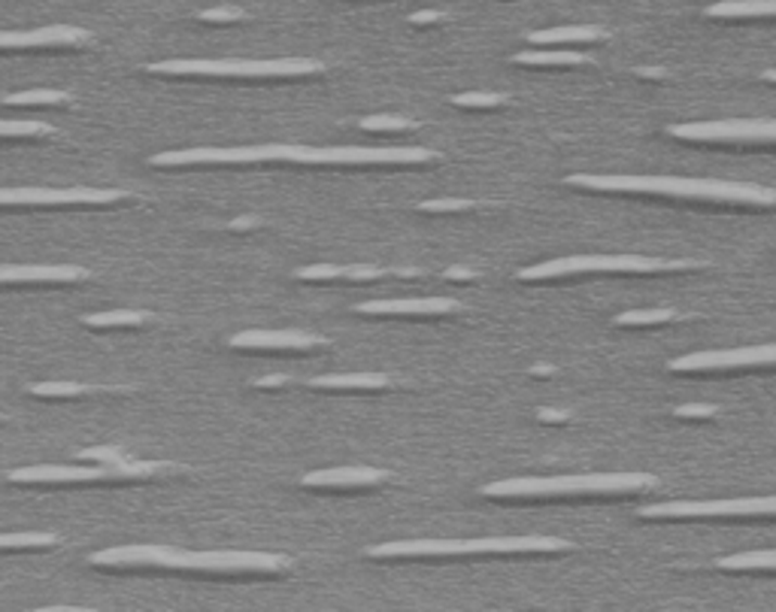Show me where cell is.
<instances>
[{"instance_id":"44","label":"cell","mask_w":776,"mask_h":612,"mask_svg":"<svg viewBox=\"0 0 776 612\" xmlns=\"http://www.w3.org/2000/svg\"><path fill=\"white\" fill-rule=\"evenodd\" d=\"M552 373V367H534V377H549Z\"/></svg>"},{"instance_id":"29","label":"cell","mask_w":776,"mask_h":612,"mask_svg":"<svg viewBox=\"0 0 776 612\" xmlns=\"http://www.w3.org/2000/svg\"><path fill=\"white\" fill-rule=\"evenodd\" d=\"M49 133H52V125H46V122H28V118L7 122V118H0V137H49Z\"/></svg>"},{"instance_id":"38","label":"cell","mask_w":776,"mask_h":612,"mask_svg":"<svg viewBox=\"0 0 776 612\" xmlns=\"http://www.w3.org/2000/svg\"><path fill=\"white\" fill-rule=\"evenodd\" d=\"M289 377H282V373H273V377H264V380H255L252 382V388H262V392H273V388H282V385H289Z\"/></svg>"},{"instance_id":"31","label":"cell","mask_w":776,"mask_h":612,"mask_svg":"<svg viewBox=\"0 0 776 612\" xmlns=\"http://www.w3.org/2000/svg\"><path fill=\"white\" fill-rule=\"evenodd\" d=\"M76 461H98V464L116 467V464H128L131 458L122 452V449H116V446H94V449L76 452Z\"/></svg>"},{"instance_id":"11","label":"cell","mask_w":776,"mask_h":612,"mask_svg":"<svg viewBox=\"0 0 776 612\" xmlns=\"http://www.w3.org/2000/svg\"><path fill=\"white\" fill-rule=\"evenodd\" d=\"M776 367V343L743 346V349L691 352L671 361L674 373H740V370H771Z\"/></svg>"},{"instance_id":"42","label":"cell","mask_w":776,"mask_h":612,"mask_svg":"<svg viewBox=\"0 0 776 612\" xmlns=\"http://www.w3.org/2000/svg\"><path fill=\"white\" fill-rule=\"evenodd\" d=\"M255 225H258V221L252 219V216H240L237 221H231V231H250Z\"/></svg>"},{"instance_id":"4","label":"cell","mask_w":776,"mask_h":612,"mask_svg":"<svg viewBox=\"0 0 776 612\" xmlns=\"http://www.w3.org/2000/svg\"><path fill=\"white\" fill-rule=\"evenodd\" d=\"M652 473H588V476H549V480H504L485 485L488 500H564V497H622L656 488Z\"/></svg>"},{"instance_id":"46","label":"cell","mask_w":776,"mask_h":612,"mask_svg":"<svg viewBox=\"0 0 776 612\" xmlns=\"http://www.w3.org/2000/svg\"><path fill=\"white\" fill-rule=\"evenodd\" d=\"M0 422H3V416H0Z\"/></svg>"},{"instance_id":"16","label":"cell","mask_w":776,"mask_h":612,"mask_svg":"<svg viewBox=\"0 0 776 612\" xmlns=\"http://www.w3.org/2000/svg\"><path fill=\"white\" fill-rule=\"evenodd\" d=\"M234 349H262V352H313L322 349L325 340L304 331H243L231 336Z\"/></svg>"},{"instance_id":"23","label":"cell","mask_w":776,"mask_h":612,"mask_svg":"<svg viewBox=\"0 0 776 612\" xmlns=\"http://www.w3.org/2000/svg\"><path fill=\"white\" fill-rule=\"evenodd\" d=\"M152 319V313L147 309H116V313H98V316H86L88 328H140Z\"/></svg>"},{"instance_id":"41","label":"cell","mask_w":776,"mask_h":612,"mask_svg":"<svg viewBox=\"0 0 776 612\" xmlns=\"http://www.w3.org/2000/svg\"><path fill=\"white\" fill-rule=\"evenodd\" d=\"M410 22L412 25H434V22H443V13H412Z\"/></svg>"},{"instance_id":"18","label":"cell","mask_w":776,"mask_h":612,"mask_svg":"<svg viewBox=\"0 0 776 612\" xmlns=\"http://www.w3.org/2000/svg\"><path fill=\"white\" fill-rule=\"evenodd\" d=\"M88 273L71 264H0V285H22V282H79Z\"/></svg>"},{"instance_id":"13","label":"cell","mask_w":776,"mask_h":612,"mask_svg":"<svg viewBox=\"0 0 776 612\" xmlns=\"http://www.w3.org/2000/svg\"><path fill=\"white\" fill-rule=\"evenodd\" d=\"M125 201L118 189H0V206H106Z\"/></svg>"},{"instance_id":"17","label":"cell","mask_w":776,"mask_h":612,"mask_svg":"<svg viewBox=\"0 0 776 612\" xmlns=\"http://www.w3.org/2000/svg\"><path fill=\"white\" fill-rule=\"evenodd\" d=\"M361 316H453L461 304L453 297H404V301H367L355 306Z\"/></svg>"},{"instance_id":"24","label":"cell","mask_w":776,"mask_h":612,"mask_svg":"<svg viewBox=\"0 0 776 612\" xmlns=\"http://www.w3.org/2000/svg\"><path fill=\"white\" fill-rule=\"evenodd\" d=\"M718 570H732V573H752V570H774L776 573V552H740L718 558Z\"/></svg>"},{"instance_id":"36","label":"cell","mask_w":776,"mask_h":612,"mask_svg":"<svg viewBox=\"0 0 776 612\" xmlns=\"http://www.w3.org/2000/svg\"><path fill=\"white\" fill-rule=\"evenodd\" d=\"M679 419H713L716 416V407L710 404H683V407L674 409Z\"/></svg>"},{"instance_id":"5","label":"cell","mask_w":776,"mask_h":612,"mask_svg":"<svg viewBox=\"0 0 776 612\" xmlns=\"http://www.w3.org/2000/svg\"><path fill=\"white\" fill-rule=\"evenodd\" d=\"M149 74L158 76H213V79H294V76L322 74V61L316 59H273V61H158L147 64Z\"/></svg>"},{"instance_id":"12","label":"cell","mask_w":776,"mask_h":612,"mask_svg":"<svg viewBox=\"0 0 776 612\" xmlns=\"http://www.w3.org/2000/svg\"><path fill=\"white\" fill-rule=\"evenodd\" d=\"M294 161V146H231V149H182L152 155V167H198V164H267Z\"/></svg>"},{"instance_id":"9","label":"cell","mask_w":776,"mask_h":612,"mask_svg":"<svg viewBox=\"0 0 776 612\" xmlns=\"http://www.w3.org/2000/svg\"><path fill=\"white\" fill-rule=\"evenodd\" d=\"M776 515L774 497H737V500H674V503H656L640 510V519H767Z\"/></svg>"},{"instance_id":"25","label":"cell","mask_w":776,"mask_h":612,"mask_svg":"<svg viewBox=\"0 0 776 612\" xmlns=\"http://www.w3.org/2000/svg\"><path fill=\"white\" fill-rule=\"evenodd\" d=\"M74 98L67 91H55V88H34V91H15L7 94L3 103L10 106H61V103H71Z\"/></svg>"},{"instance_id":"15","label":"cell","mask_w":776,"mask_h":612,"mask_svg":"<svg viewBox=\"0 0 776 612\" xmlns=\"http://www.w3.org/2000/svg\"><path fill=\"white\" fill-rule=\"evenodd\" d=\"M389 482V470L377 467H334V470H313L301 485L309 492H370Z\"/></svg>"},{"instance_id":"21","label":"cell","mask_w":776,"mask_h":612,"mask_svg":"<svg viewBox=\"0 0 776 612\" xmlns=\"http://www.w3.org/2000/svg\"><path fill=\"white\" fill-rule=\"evenodd\" d=\"M710 18H774L776 0H718L707 10Z\"/></svg>"},{"instance_id":"30","label":"cell","mask_w":776,"mask_h":612,"mask_svg":"<svg viewBox=\"0 0 776 612\" xmlns=\"http://www.w3.org/2000/svg\"><path fill=\"white\" fill-rule=\"evenodd\" d=\"M453 103L461 110H498L507 101L500 94H488V91H465V94H455Z\"/></svg>"},{"instance_id":"7","label":"cell","mask_w":776,"mask_h":612,"mask_svg":"<svg viewBox=\"0 0 776 612\" xmlns=\"http://www.w3.org/2000/svg\"><path fill=\"white\" fill-rule=\"evenodd\" d=\"M695 262H664V258H644V255H573L556 262L534 264L519 270L522 282H546V279H568L580 273H674V270H695Z\"/></svg>"},{"instance_id":"8","label":"cell","mask_w":776,"mask_h":612,"mask_svg":"<svg viewBox=\"0 0 776 612\" xmlns=\"http://www.w3.org/2000/svg\"><path fill=\"white\" fill-rule=\"evenodd\" d=\"M437 158V152L422 146H294L292 164L365 167V164H431Z\"/></svg>"},{"instance_id":"34","label":"cell","mask_w":776,"mask_h":612,"mask_svg":"<svg viewBox=\"0 0 776 612\" xmlns=\"http://www.w3.org/2000/svg\"><path fill=\"white\" fill-rule=\"evenodd\" d=\"M198 18L206 22V25H231V22L246 18V13H243L240 7H219V10H201Z\"/></svg>"},{"instance_id":"6","label":"cell","mask_w":776,"mask_h":612,"mask_svg":"<svg viewBox=\"0 0 776 612\" xmlns=\"http://www.w3.org/2000/svg\"><path fill=\"white\" fill-rule=\"evenodd\" d=\"M179 467L164 464V461H128L116 467H79V464H40V467H18L7 473V482L13 485H98V482H128V480H152L162 473H176Z\"/></svg>"},{"instance_id":"43","label":"cell","mask_w":776,"mask_h":612,"mask_svg":"<svg viewBox=\"0 0 776 612\" xmlns=\"http://www.w3.org/2000/svg\"><path fill=\"white\" fill-rule=\"evenodd\" d=\"M637 74L646 76V79H652V76H656V79H659V76L664 74V71H652V67H640V71H637Z\"/></svg>"},{"instance_id":"10","label":"cell","mask_w":776,"mask_h":612,"mask_svg":"<svg viewBox=\"0 0 776 612\" xmlns=\"http://www.w3.org/2000/svg\"><path fill=\"white\" fill-rule=\"evenodd\" d=\"M676 140L689 143H776V118H728V122H689V125H671L667 128Z\"/></svg>"},{"instance_id":"2","label":"cell","mask_w":776,"mask_h":612,"mask_svg":"<svg viewBox=\"0 0 776 612\" xmlns=\"http://www.w3.org/2000/svg\"><path fill=\"white\" fill-rule=\"evenodd\" d=\"M571 189L601 191V194H644V197H676V201H707V204L776 206V191L747 182L722 179H686V176H568Z\"/></svg>"},{"instance_id":"37","label":"cell","mask_w":776,"mask_h":612,"mask_svg":"<svg viewBox=\"0 0 776 612\" xmlns=\"http://www.w3.org/2000/svg\"><path fill=\"white\" fill-rule=\"evenodd\" d=\"M382 277H389V270H382V267H346V279L352 282H370V279Z\"/></svg>"},{"instance_id":"33","label":"cell","mask_w":776,"mask_h":612,"mask_svg":"<svg viewBox=\"0 0 776 612\" xmlns=\"http://www.w3.org/2000/svg\"><path fill=\"white\" fill-rule=\"evenodd\" d=\"M294 279L304 282H328V279H346V267H331V264H316V267H301Z\"/></svg>"},{"instance_id":"40","label":"cell","mask_w":776,"mask_h":612,"mask_svg":"<svg viewBox=\"0 0 776 612\" xmlns=\"http://www.w3.org/2000/svg\"><path fill=\"white\" fill-rule=\"evenodd\" d=\"M446 279H455V282H473L476 273H473V270H465V267H449V270H446Z\"/></svg>"},{"instance_id":"26","label":"cell","mask_w":776,"mask_h":612,"mask_svg":"<svg viewBox=\"0 0 776 612\" xmlns=\"http://www.w3.org/2000/svg\"><path fill=\"white\" fill-rule=\"evenodd\" d=\"M59 546L55 534H0V552H25V549H52Z\"/></svg>"},{"instance_id":"3","label":"cell","mask_w":776,"mask_h":612,"mask_svg":"<svg viewBox=\"0 0 776 612\" xmlns=\"http://www.w3.org/2000/svg\"><path fill=\"white\" fill-rule=\"evenodd\" d=\"M573 552L571 539L522 534V537H480V539H400L367 546L365 554L373 561H443V558H480V554H561Z\"/></svg>"},{"instance_id":"35","label":"cell","mask_w":776,"mask_h":612,"mask_svg":"<svg viewBox=\"0 0 776 612\" xmlns=\"http://www.w3.org/2000/svg\"><path fill=\"white\" fill-rule=\"evenodd\" d=\"M468 209H476L473 201H425L419 204V213H468Z\"/></svg>"},{"instance_id":"32","label":"cell","mask_w":776,"mask_h":612,"mask_svg":"<svg viewBox=\"0 0 776 612\" xmlns=\"http://www.w3.org/2000/svg\"><path fill=\"white\" fill-rule=\"evenodd\" d=\"M361 128L365 131H412L416 128V122H410V118H400V116H367L361 118Z\"/></svg>"},{"instance_id":"14","label":"cell","mask_w":776,"mask_h":612,"mask_svg":"<svg viewBox=\"0 0 776 612\" xmlns=\"http://www.w3.org/2000/svg\"><path fill=\"white\" fill-rule=\"evenodd\" d=\"M91 43V34L76 25H46L34 30H0V52L22 49H76Z\"/></svg>"},{"instance_id":"27","label":"cell","mask_w":776,"mask_h":612,"mask_svg":"<svg viewBox=\"0 0 776 612\" xmlns=\"http://www.w3.org/2000/svg\"><path fill=\"white\" fill-rule=\"evenodd\" d=\"M28 392L34 397H43V400H74V397H82L91 388L76 385V382H34V385H28Z\"/></svg>"},{"instance_id":"1","label":"cell","mask_w":776,"mask_h":612,"mask_svg":"<svg viewBox=\"0 0 776 612\" xmlns=\"http://www.w3.org/2000/svg\"><path fill=\"white\" fill-rule=\"evenodd\" d=\"M98 570H182V573H289L292 561L270 552H186L174 546H116L91 554Z\"/></svg>"},{"instance_id":"28","label":"cell","mask_w":776,"mask_h":612,"mask_svg":"<svg viewBox=\"0 0 776 612\" xmlns=\"http://www.w3.org/2000/svg\"><path fill=\"white\" fill-rule=\"evenodd\" d=\"M674 319V309H631V313H622L615 324L619 328H652V324H667Z\"/></svg>"},{"instance_id":"39","label":"cell","mask_w":776,"mask_h":612,"mask_svg":"<svg viewBox=\"0 0 776 612\" xmlns=\"http://www.w3.org/2000/svg\"><path fill=\"white\" fill-rule=\"evenodd\" d=\"M537 419H540L543 424H558V422H568L571 416H568V412H561V409H540V412H537Z\"/></svg>"},{"instance_id":"20","label":"cell","mask_w":776,"mask_h":612,"mask_svg":"<svg viewBox=\"0 0 776 612\" xmlns=\"http://www.w3.org/2000/svg\"><path fill=\"white\" fill-rule=\"evenodd\" d=\"M607 34L595 25H568V28H546L531 30L527 43L531 46H573V43H601Z\"/></svg>"},{"instance_id":"45","label":"cell","mask_w":776,"mask_h":612,"mask_svg":"<svg viewBox=\"0 0 776 612\" xmlns=\"http://www.w3.org/2000/svg\"><path fill=\"white\" fill-rule=\"evenodd\" d=\"M764 82H776V71H767V74H764Z\"/></svg>"},{"instance_id":"22","label":"cell","mask_w":776,"mask_h":612,"mask_svg":"<svg viewBox=\"0 0 776 612\" xmlns=\"http://www.w3.org/2000/svg\"><path fill=\"white\" fill-rule=\"evenodd\" d=\"M516 64L525 67H586L591 59H586L583 52H571V49H534V52H519Z\"/></svg>"},{"instance_id":"19","label":"cell","mask_w":776,"mask_h":612,"mask_svg":"<svg viewBox=\"0 0 776 612\" xmlns=\"http://www.w3.org/2000/svg\"><path fill=\"white\" fill-rule=\"evenodd\" d=\"M392 380L385 373H338V377H316L307 382L313 392H385Z\"/></svg>"}]
</instances>
